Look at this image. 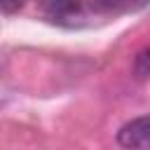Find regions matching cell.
<instances>
[{
	"label": "cell",
	"mask_w": 150,
	"mask_h": 150,
	"mask_svg": "<svg viewBox=\"0 0 150 150\" xmlns=\"http://www.w3.org/2000/svg\"><path fill=\"white\" fill-rule=\"evenodd\" d=\"M117 141L124 148H150V115L127 122L117 131Z\"/></svg>",
	"instance_id": "obj_1"
},
{
	"label": "cell",
	"mask_w": 150,
	"mask_h": 150,
	"mask_svg": "<svg viewBox=\"0 0 150 150\" xmlns=\"http://www.w3.org/2000/svg\"><path fill=\"white\" fill-rule=\"evenodd\" d=\"M40 7L49 21L56 23H73L82 14L80 0H40Z\"/></svg>",
	"instance_id": "obj_2"
},
{
	"label": "cell",
	"mask_w": 150,
	"mask_h": 150,
	"mask_svg": "<svg viewBox=\"0 0 150 150\" xmlns=\"http://www.w3.org/2000/svg\"><path fill=\"white\" fill-rule=\"evenodd\" d=\"M145 0H94L91 7L103 12V14H120V12H129L141 7Z\"/></svg>",
	"instance_id": "obj_3"
},
{
	"label": "cell",
	"mask_w": 150,
	"mask_h": 150,
	"mask_svg": "<svg viewBox=\"0 0 150 150\" xmlns=\"http://www.w3.org/2000/svg\"><path fill=\"white\" fill-rule=\"evenodd\" d=\"M136 73H138L141 77L150 75V49H145V52H141V54L136 56Z\"/></svg>",
	"instance_id": "obj_4"
},
{
	"label": "cell",
	"mask_w": 150,
	"mask_h": 150,
	"mask_svg": "<svg viewBox=\"0 0 150 150\" xmlns=\"http://www.w3.org/2000/svg\"><path fill=\"white\" fill-rule=\"evenodd\" d=\"M23 2H26V0H0V5H2V12H5V14H12V12L21 9V7H23Z\"/></svg>",
	"instance_id": "obj_5"
}]
</instances>
